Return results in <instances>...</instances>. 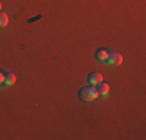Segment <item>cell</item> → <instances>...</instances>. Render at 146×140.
<instances>
[{
  "label": "cell",
  "mask_w": 146,
  "mask_h": 140,
  "mask_svg": "<svg viewBox=\"0 0 146 140\" xmlns=\"http://www.w3.org/2000/svg\"><path fill=\"white\" fill-rule=\"evenodd\" d=\"M78 97L81 101H93L98 97V90H96V87H93L92 84H90V86H86L79 90Z\"/></svg>",
  "instance_id": "1"
},
{
  "label": "cell",
  "mask_w": 146,
  "mask_h": 140,
  "mask_svg": "<svg viewBox=\"0 0 146 140\" xmlns=\"http://www.w3.org/2000/svg\"><path fill=\"white\" fill-rule=\"evenodd\" d=\"M106 61H107V64H110V65H120L121 62H123V56L120 53H109Z\"/></svg>",
  "instance_id": "2"
},
{
  "label": "cell",
  "mask_w": 146,
  "mask_h": 140,
  "mask_svg": "<svg viewBox=\"0 0 146 140\" xmlns=\"http://www.w3.org/2000/svg\"><path fill=\"white\" fill-rule=\"evenodd\" d=\"M103 81V75L100 72H92L89 75V83L92 84V86H96V84H100Z\"/></svg>",
  "instance_id": "3"
},
{
  "label": "cell",
  "mask_w": 146,
  "mask_h": 140,
  "mask_svg": "<svg viewBox=\"0 0 146 140\" xmlns=\"http://www.w3.org/2000/svg\"><path fill=\"white\" fill-rule=\"evenodd\" d=\"M96 90H98V95H101V97H106L107 93H109V84L107 83H100V84H96Z\"/></svg>",
  "instance_id": "4"
},
{
  "label": "cell",
  "mask_w": 146,
  "mask_h": 140,
  "mask_svg": "<svg viewBox=\"0 0 146 140\" xmlns=\"http://www.w3.org/2000/svg\"><path fill=\"white\" fill-rule=\"evenodd\" d=\"M96 59H98V61H106L107 59V56H109V53H107V50L106 48H100L98 51H96Z\"/></svg>",
  "instance_id": "5"
},
{
  "label": "cell",
  "mask_w": 146,
  "mask_h": 140,
  "mask_svg": "<svg viewBox=\"0 0 146 140\" xmlns=\"http://www.w3.org/2000/svg\"><path fill=\"white\" fill-rule=\"evenodd\" d=\"M16 83V75L14 73H6L5 75V84L6 86H13Z\"/></svg>",
  "instance_id": "6"
},
{
  "label": "cell",
  "mask_w": 146,
  "mask_h": 140,
  "mask_svg": "<svg viewBox=\"0 0 146 140\" xmlns=\"http://www.w3.org/2000/svg\"><path fill=\"white\" fill-rule=\"evenodd\" d=\"M6 25H8V16H6V14L5 13H2V11H0V27H6Z\"/></svg>",
  "instance_id": "7"
},
{
  "label": "cell",
  "mask_w": 146,
  "mask_h": 140,
  "mask_svg": "<svg viewBox=\"0 0 146 140\" xmlns=\"http://www.w3.org/2000/svg\"><path fill=\"white\" fill-rule=\"evenodd\" d=\"M5 75H6V73H3L2 70H0V86H2V84H5Z\"/></svg>",
  "instance_id": "8"
},
{
  "label": "cell",
  "mask_w": 146,
  "mask_h": 140,
  "mask_svg": "<svg viewBox=\"0 0 146 140\" xmlns=\"http://www.w3.org/2000/svg\"><path fill=\"white\" fill-rule=\"evenodd\" d=\"M0 11H2V3H0Z\"/></svg>",
  "instance_id": "9"
}]
</instances>
